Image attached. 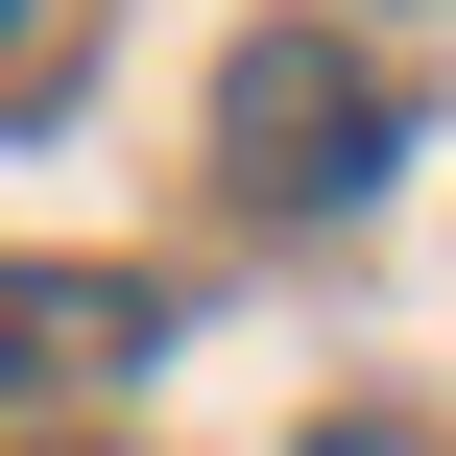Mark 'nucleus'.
Segmentation results:
<instances>
[{
    "label": "nucleus",
    "mask_w": 456,
    "mask_h": 456,
    "mask_svg": "<svg viewBox=\"0 0 456 456\" xmlns=\"http://www.w3.org/2000/svg\"><path fill=\"white\" fill-rule=\"evenodd\" d=\"M385 144H409V96H385L337 24H265V48L216 72V168H240L265 216H361V192H385Z\"/></svg>",
    "instance_id": "1"
},
{
    "label": "nucleus",
    "mask_w": 456,
    "mask_h": 456,
    "mask_svg": "<svg viewBox=\"0 0 456 456\" xmlns=\"http://www.w3.org/2000/svg\"><path fill=\"white\" fill-rule=\"evenodd\" d=\"M144 337H168V313H144L120 265H0V409H24V385H96V361H144Z\"/></svg>",
    "instance_id": "2"
},
{
    "label": "nucleus",
    "mask_w": 456,
    "mask_h": 456,
    "mask_svg": "<svg viewBox=\"0 0 456 456\" xmlns=\"http://www.w3.org/2000/svg\"><path fill=\"white\" fill-rule=\"evenodd\" d=\"M24 24H48V0H0V48H24Z\"/></svg>",
    "instance_id": "3"
}]
</instances>
